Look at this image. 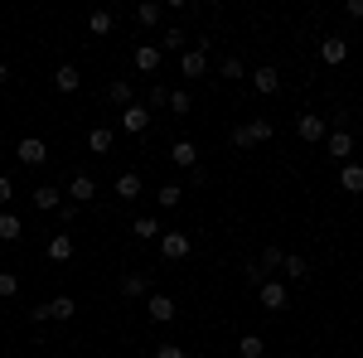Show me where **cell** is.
Masks as SVG:
<instances>
[{
  "label": "cell",
  "mask_w": 363,
  "mask_h": 358,
  "mask_svg": "<svg viewBox=\"0 0 363 358\" xmlns=\"http://www.w3.org/2000/svg\"><path fill=\"white\" fill-rule=\"evenodd\" d=\"M189 252H194V237L189 233H160V257L165 262H184Z\"/></svg>",
  "instance_id": "cell-1"
},
{
  "label": "cell",
  "mask_w": 363,
  "mask_h": 358,
  "mask_svg": "<svg viewBox=\"0 0 363 358\" xmlns=\"http://www.w3.org/2000/svg\"><path fill=\"white\" fill-rule=\"evenodd\" d=\"M15 160H20V165H29V169H39L44 160H49V145H44L39 136H25L20 145H15Z\"/></svg>",
  "instance_id": "cell-2"
},
{
  "label": "cell",
  "mask_w": 363,
  "mask_h": 358,
  "mask_svg": "<svg viewBox=\"0 0 363 358\" xmlns=\"http://www.w3.org/2000/svg\"><path fill=\"white\" fill-rule=\"evenodd\" d=\"M325 150L335 155L339 165H349V155H354V131H349V126H335V131L325 136Z\"/></svg>",
  "instance_id": "cell-3"
},
{
  "label": "cell",
  "mask_w": 363,
  "mask_h": 358,
  "mask_svg": "<svg viewBox=\"0 0 363 358\" xmlns=\"http://www.w3.org/2000/svg\"><path fill=\"white\" fill-rule=\"evenodd\" d=\"M296 136L315 145V140L330 136V121H325V116H315V111H306V116H296Z\"/></svg>",
  "instance_id": "cell-4"
},
{
  "label": "cell",
  "mask_w": 363,
  "mask_h": 358,
  "mask_svg": "<svg viewBox=\"0 0 363 358\" xmlns=\"http://www.w3.org/2000/svg\"><path fill=\"white\" fill-rule=\"evenodd\" d=\"M145 126H150V107H145V102H131V107L121 111V131H126V136H140Z\"/></svg>",
  "instance_id": "cell-5"
},
{
  "label": "cell",
  "mask_w": 363,
  "mask_h": 358,
  "mask_svg": "<svg viewBox=\"0 0 363 358\" xmlns=\"http://www.w3.org/2000/svg\"><path fill=\"white\" fill-rule=\"evenodd\" d=\"M257 301L267 305V310H286V286H281L277 276H267V281L257 286Z\"/></svg>",
  "instance_id": "cell-6"
},
{
  "label": "cell",
  "mask_w": 363,
  "mask_h": 358,
  "mask_svg": "<svg viewBox=\"0 0 363 358\" xmlns=\"http://www.w3.org/2000/svg\"><path fill=\"white\" fill-rule=\"evenodd\" d=\"M179 73H184V78H203V73H208V54H203V49H184V54H179Z\"/></svg>",
  "instance_id": "cell-7"
},
{
  "label": "cell",
  "mask_w": 363,
  "mask_h": 358,
  "mask_svg": "<svg viewBox=\"0 0 363 358\" xmlns=\"http://www.w3.org/2000/svg\"><path fill=\"white\" fill-rule=\"evenodd\" d=\"M320 58H325L330 68H339V63L349 58V39H339V34H330V39H320Z\"/></svg>",
  "instance_id": "cell-8"
},
{
  "label": "cell",
  "mask_w": 363,
  "mask_h": 358,
  "mask_svg": "<svg viewBox=\"0 0 363 358\" xmlns=\"http://www.w3.org/2000/svg\"><path fill=\"white\" fill-rule=\"evenodd\" d=\"M145 310H150V320H155V325H169V320L179 315V305L169 301V296H150V301H145Z\"/></svg>",
  "instance_id": "cell-9"
},
{
  "label": "cell",
  "mask_w": 363,
  "mask_h": 358,
  "mask_svg": "<svg viewBox=\"0 0 363 358\" xmlns=\"http://www.w3.org/2000/svg\"><path fill=\"white\" fill-rule=\"evenodd\" d=\"M169 160H174L179 169H194L199 165V145L194 140H174V145H169Z\"/></svg>",
  "instance_id": "cell-10"
},
{
  "label": "cell",
  "mask_w": 363,
  "mask_h": 358,
  "mask_svg": "<svg viewBox=\"0 0 363 358\" xmlns=\"http://www.w3.org/2000/svg\"><path fill=\"white\" fill-rule=\"evenodd\" d=\"M339 189H344V194H363V165H359V160L339 165Z\"/></svg>",
  "instance_id": "cell-11"
},
{
  "label": "cell",
  "mask_w": 363,
  "mask_h": 358,
  "mask_svg": "<svg viewBox=\"0 0 363 358\" xmlns=\"http://www.w3.org/2000/svg\"><path fill=\"white\" fill-rule=\"evenodd\" d=\"M112 145H116L112 126H92V131H87V150H92V155H107Z\"/></svg>",
  "instance_id": "cell-12"
},
{
  "label": "cell",
  "mask_w": 363,
  "mask_h": 358,
  "mask_svg": "<svg viewBox=\"0 0 363 358\" xmlns=\"http://www.w3.org/2000/svg\"><path fill=\"white\" fill-rule=\"evenodd\" d=\"M247 136H252V145L272 140V136H277V121H272V116H252V121H247Z\"/></svg>",
  "instance_id": "cell-13"
},
{
  "label": "cell",
  "mask_w": 363,
  "mask_h": 358,
  "mask_svg": "<svg viewBox=\"0 0 363 358\" xmlns=\"http://www.w3.org/2000/svg\"><path fill=\"white\" fill-rule=\"evenodd\" d=\"M145 291H150V276H140V272L121 276V296H126V301H136V296H145Z\"/></svg>",
  "instance_id": "cell-14"
},
{
  "label": "cell",
  "mask_w": 363,
  "mask_h": 358,
  "mask_svg": "<svg viewBox=\"0 0 363 358\" xmlns=\"http://www.w3.org/2000/svg\"><path fill=\"white\" fill-rule=\"evenodd\" d=\"M160 58H165V54H160L155 44H140V49H136V68H140V73H160Z\"/></svg>",
  "instance_id": "cell-15"
},
{
  "label": "cell",
  "mask_w": 363,
  "mask_h": 358,
  "mask_svg": "<svg viewBox=\"0 0 363 358\" xmlns=\"http://www.w3.org/2000/svg\"><path fill=\"white\" fill-rule=\"evenodd\" d=\"M247 78H252V87H257V92H267V97L281 87V73H277V68H257V73H247Z\"/></svg>",
  "instance_id": "cell-16"
},
{
  "label": "cell",
  "mask_w": 363,
  "mask_h": 358,
  "mask_svg": "<svg viewBox=\"0 0 363 358\" xmlns=\"http://www.w3.org/2000/svg\"><path fill=\"white\" fill-rule=\"evenodd\" d=\"M116 198H126V203H131V198H140V174H136V169L116 174Z\"/></svg>",
  "instance_id": "cell-17"
},
{
  "label": "cell",
  "mask_w": 363,
  "mask_h": 358,
  "mask_svg": "<svg viewBox=\"0 0 363 358\" xmlns=\"http://www.w3.org/2000/svg\"><path fill=\"white\" fill-rule=\"evenodd\" d=\"M73 257V233H54L49 237V262H68Z\"/></svg>",
  "instance_id": "cell-18"
},
{
  "label": "cell",
  "mask_w": 363,
  "mask_h": 358,
  "mask_svg": "<svg viewBox=\"0 0 363 358\" xmlns=\"http://www.w3.org/2000/svg\"><path fill=\"white\" fill-rule=\"evenodd\" d=\"M68 194H73V203H87V198H97V184H92V174H73Z\"/></svg>",
  "instance_id": "cell-19"
},
{
  "label": "cell",
  "mask_w": 363,
  "mask_h": 358,
  "mask_svg": "<svg viewBox=\"0 0 363 358\" xmlns=\"http://www.w3.org/2000/svg\"><path fill=\"white\" fill-rule=\"evenodd\" d=\"M54 87H58V92H78V87H83V78H78V68H73V63H63V68L54 73Z\"/></svg>",
  "instance_id": "cell-20"
},
{
  "label": "cell",
  "mask_w": 363,
  "mask_h": 358,
  "mask_svg": "<svg viewBox=\"0 0 363 358\" xmlns=\"http://www.w3.org/2000/svg\"><path fill=\"white\" fill-rule=\"evenodd\" d=\"M107 97H112L116 107L126 111V107H131V102H136V87L126 83V78H116V83H112V87H107Z\"/></svg>",
  "instance_id": "cell-21"
},
{
  "label": "cell",
  "mask_w": 363,
  "mask_h": 358,
  "mask_svg": "<svg viewBox=\"0 0 363 358\" xmlns=\"http://www.w3.org/2000/svg\"><path fill=\"white\" fill-rule=\"evenodd\" d=\"M136 20H140V25H160V20H165V5H160V0H140Z\"/></svg>",
  "instance_id": "cell-22"
},
{
  "label": "cell",
  "mask_w": 363,
  "mask_h": 358,
  "mask_svg": "<svg viewBox=\"0 0 363 358\" xmlns=\"http://www.w3.org/2000/svg\"><path fill=\"white\" fill-rule=\"evenodd\" d=\"M73 315H78V301L73 296H54L49 301V320H73Z\"/></svg>",
  "instance_id": "cell-23"
},
{
  "label": "cell",
  "mask_w": 363,
  "mask_h": 358,
  "mask_svg": "<svg viewBox=\"0 0 363 358\" xmlns=\"http://www.w3.org/2000/svg\"><path fill=\"white\" fill-rule=\"evenodd\" d=\"M238 358H267L262 334H242V339H238Z\"/></svg>",
  "instance_id": "cell-24"
},
{
  "label": "cell",
  "mask_w": 363,
  "mask_h": 358,
  "mask_svg": "<svg viewBox=\"0 0 363 358\" xmlns=\"http://www.w3.org/2000/svg\"><path fill=\"white\" fill-rule=\"evenodd\" d=\"M20 233H25V223L15 218V213H5V208H0V242H20Z\"/></svg>",
  "instance_id": "cell-25"
},
{
  "label": "cell",
  "mask_w": 363,
  "mask_h": 358,
  "mask_svg": "<svg viewBox=\"0 0 363 358\" xmlns=\"http://www.w3.org/2000/svg\"><path fill=\"white\" fill-rule=\"evenodd\" d=\"M131 233H136L140 242H160V233H165V228H160L155 218H136V223H131Z\"/></svg>",
  "instance_id": "cell-26"
},
{
  "label": "cell",
  "mask_w": 363,
  "mask_h": 358,
  "mask_svg": "<svg viewBox=\"0 0 363 358\" xmlns=\"http://www.w3.org/2000/svg\"><path fill=\"white\" fill-rule=\"evenodd\" d=\"M87 29H92V34H112L116 15H112V10H92V15H87Z\"/></svg>",
  "instance_id": "cell-27"
},
{
  "label": "cell",
  "mask_w": 363,
  "mask_h": 358,
  "mask_svg": "<svg viewBox=\"0 0 363 358\" xmlns=\"http://www.w3.org/2000/svg\"><path fill=\"white\" fill-rule=\"evenodd\" d=\"M29 198H34V208H54V213H58V203H63V198H58V189H54V184H39V189L29 194Z\"/></svg>",
  "instance_id": "cell-28"
},
{
  "label": "cell",
  "mask_w": 363,
  "mask_h": 358,
  "mask_svg": "<svg viewBox=\"0 0 363 358\" xmlns=\"http://www.w3.org/2000/svg\"><path fill=\"white\" fill-rule=\"evenodd\" d=\"M145 107H150V116L160 107H169V87L165 83H150V92H145Z\"/></svg>",
  "instance_id": "cell-29"
},
{
  "label": "cell",
  "mask_w": 363,
  "mask_h": 358,
  "mask_svg": "<svg viewBox=\"0 0 363 358\" xmlns=\"http://www.w3.org/2000/svg\"><path fill=\"white\" fill-rule=\"evenodd\" d=\"M281 272L291 276V281H306V276H310V262H306V257H286V262H281Z\"/></svg>",
  "instance_id": "cell-30"
},
{
  "label": "cell",
  "mask_w": 363,
  "mask_h": 358,
  "mask_svg": "<svg viewBox=\"0 0 363 358\" xmlns=\"http://www.w3.org/2000/svg\"><path fill=\"white\" fill-rule=\"evenodd\" d=\"M155 198H160V208H179V203H184V189H179V184H160Z\"/></svg>",
  "instance_id": "cell-31"
},
{
  "label": "cell",
  "mask_w": 363,
  "mask_h": 358,
  "mask_svg": "<svg viewBox=\"0 0 363 358\" xmlns=\"http://www.w3.org/2000/svg\"><path fill=\"white\" fill-rule=\"evenodd\" d=\"M184 44H189L184 29H165V39H160V49H169V54H184Z\"/></svg>",
  "instance_id": "cell-32"
},
{
  "label": "cell",
  "mask_w": 363,
  "mask_h": 358,
  "mask_svg": "<svg viewBox=\"0 0 363 358\" xmlns=\"http://www.w3.org/2000/svg\"><path fill=\"white\" fill-rule=\"evenodd\" d=\"M169 111H174V116H189V111H194V97H189V92H169Z\"/></svg>",
  "instance_id": "cell-33"
},
{
  "label": "cell",
  "mask_w": 363,
  "mask_h": 358,
  "mask_svg": "<svg viewBox=\"0 0 363 358\" xmlns=\"http://www.w3.org/2000/svg\"><path fill=\"white\" fill-rule=\"evenodd\" d=\"M281 262H286V252H281V247H267L257 267H262V272H281Z\"/></svg>",
  "instance_id": "cell-34"
},
{
  "label": "cell",
  "mask_w": 363,
  "mask_h": 358,
  "mask_svg": "<svg viewBox=\"0 0 363 358\" xmlns=\"http://www.w3.org/2000/svg\"><path fill=\"white\" fill-rule=\"evenodd\" d=\"M10 296H20V276H15V272H0V301H10Z\"/></svg>",
  "instance_id": "cell-35"
},
{
  "label": "cell",
  "mask_w": 363,
  "mask_h": 358,
  "mask_svg": "<svg viewBox=\"0 0 363 358\" xmlns=\"http://www.w3.org/2000/svg\"><path fill=\"white\" fill-rule=\"evenodd\" d=\"M223 78H247V68H242V58H223Z\"/></svg>",
  "instance_id": "cell-36"
},
{
  "label": "cell",
  "mask_w": 363,
  "mask_h": 358,
  "mask_svg": "<svg viewBox=\"0 0 363 358\" xmlns=\"http://www.w3.org/2000/svg\"><path fill=\"white\" fill-rule=\"evenodd\" d=\"M233 145H238V150H252V136H247V121H242V126H233Z\"/></svg>",
  "instance_id": "cell-37"
},
{
  "label": "cell",
  "mask_w": 363,
  "mask_h": 358,
  "mask_svg": "<svg viewBox=\"0 0 363 358\" xmlns=\"http://www.w3.org/2000/svg\"><path fill=\"white\" fill-rule=\"evenodd\" d=\"M10 198H15V179H10V174H0V208H5Z\"/></svg>",
  "instance_id": "cell-38"
},
{
  "label": "cell",
  "mask_w": 363,
  "mask_h": 358,
  "mask_svg": "<svg viewBox=\"0 0 363 358\" xmlns=\"http://www.w3.org/2000/svg\"><path fill=\"white\" fill-rule=\"evenodd\" d=\"M155 358H184L179 344H155Z\"/></svg>",
  "instance_id": "cell-39"
},
{
  "label": "cell",
  "mask_w": 363,
  "mask_h": 358,
  "mask_svg": "<svg viewBox=\"0 0 363 358\" xmlns=\"http://www.w3.org/2000/svg\"><path fill=\"white\" fill-rule=\"evenodd\" d=\"M78 218V203H58V223H63V228H68V223Z\"/></svg>",
  "instance_id": "cell-40"
},
{
  "label": "cell",
  "mask_w": 363,
  "mask_h": 358,
  "mask_svg": "<svg viewBox=\"0 0 363 358\" xmlns=\"http://www.w3.org/2000/svg\"><path fill=\"white\" fill-rule=\"evenodd\" d=\"M349 20H363V0H349Z\"/></svg>",
  "instance_id": "cell-41"
},
{
  "label": "cell",
  "mask_w": 363,
  "mask_h": 358,
  "mask_svg": "<svg viewBox=\"0 0 363 358\" xmlns=\"http://www.w3.org/2000/svg\"><path fill=\"white\" fill-rule=\"evenodd\" d=\"M10 83V63H0V87Z\"/></svg>",
  "instance_id": "cell-42"
},
{
  "label": "cell",
  "mask_w": 363,
  "mask_h": 358,
  "mask_svg": "<svg viewBox=\"0 0 363 358\" xmlns=\"http://www.w3.org/2000/svg\"><path fill=\"white\" fill-rule=\"evenodd\" d=\"M233 358H238V354H233Z\"/></svg>",
  "instance_id": "cell-43"
}]
</instances>
